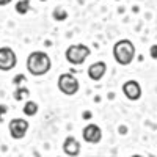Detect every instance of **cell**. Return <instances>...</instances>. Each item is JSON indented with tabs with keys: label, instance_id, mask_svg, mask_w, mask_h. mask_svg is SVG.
Listing matches in <instances>:
<instances>
[{
	"label": "cell",
	"instance_id": "cell-1",
	"mask_svg": "<svg viewBox=\"0 0 157 157\" xmlns=\"http://www.w3.org/2000/svg\"><path fill=\"white\" fill-rule=\"evenodd\" d=\"M52 61L49 55L43 50H35L27 57V71L35 75V77H41L50 71Z\"/></svg>",
	"mask_w": 157,
	"mask_h": 157
},
{
	"label": "cell",
	"instance_id": "cell-18",
	"mask_svg": "<svg viewBox=\"0 0 157 157\" xmlns=\"http://www.w3.org/2000/svg\"><path fill=\"white\" fill-rule=\"evenodd\" d=\"M11 2H13V0H0V6H5V5H8Z\"/></svg>",
	"mask_w": 157,
	"mask_h": 157
},
{
	"label": "cell",
	"instance_id": "cell-8",
	"mask_svg": "<svg viewBox=\"0 0 157 157\" xmlns=\"http://www.w3.org/2000/svg\"><path fill=\"white\" fill-rule=\"evenodd\" d=\"M123 94L129 101H138L141 98V86L137 80H127L123 85Z\"/></svg>",
	"mask_w": 157,
	"mask_h": 157
},
{
	"label": "cell",
	"instance_id": "cell-17",
	"mask_svg": "<svg viewBox=\"0 0 157 157\" xmlns=\"http://www.w3.org/2000/svg\"><path fill=\"white\" fill-rule=\"evenodd\" d=\"M151 58H154V60L157 58V46L155 44L151 47Z\"/></svg>",
	"mask_w": 157,
	"mask_h": 157
},
{
	"label": "cell",
	"instance_id": "cell-2",
	"mask_svg": "<svg viewBox=\"0 0 157 157\" xmlns=\"http://www.w3.org/2000/svg\"><path fill=\"white\" fill-rule=\"evenodd\" d=\"M113 57L115 61L121 66H127L135 58V46L129 39H120L113 46Z\"/></svg>",
	"mask_w": 157,
	"mask_h": 157
},
{
	"label": "cell",
	"instance_id": "cell-14",
	"mask_svg": "<svg viewBox=\"0 0 157 157\" xmlns=\"http://www.w3.org/2000/svg\"><path fill=\"white\" fill-rule=\"evenodd\" d=\"M52 16H54L55 21H64V19H68V11L61 6H57L54 13H52Z\"/></svg>",
	"mask_w": 157,
	"mask_h": 157
},
{
	"label": "cell",
	"instance_id": "cell-5",
	"mask_svg": "<svg viewBox=\"0 0 157 157\" xmlns=\"http://www.w3.org/2000/svg\"><path fill=\"white\" fill-rule=\"evenodd\" d=\"M17 63L16 52L11 47H0V71H11L14 69Z\"/></svg>",
	"mask_w": 157,
	"mask_h": 157
},
{
	"label": "cell",
	"instance_id": "cell-6",
	"mask_svg": "<svg viewBox=\"0 0 157 157\" xmlns=\"http://www.w3.org/2000/svg\"><path fill=\"white\" fill-rule=\"evenodd\" d=\"M8 130H10V135L14 140H21L25 137L29 130V121L22 120V118H13L8 123Z\"/></svg>",
	"mask_w": 157,
	"mask_h": 157
},
{
	"label": "cell",
	"instance_id": "cell-7",
	"mask_svg": "<svg viewBox=\"0 0 157 157\" xmlns=\"http://www.w3.org/2000/svg\"><path fill=\"white\" fill-rule=\"evenodd\" d=\"M82 137L86 143H93V145H96V143H99L102 140V130L98 124H88L85 126V129L82 130Z\"/></svg>",
	"mask_w": 157,
	"mask_h": 157
},
{
	"label": "cell",
	"instance_id": "cell-15",
	"mask_svg": "<svg viewBox=\"0 0 157 157\" xmlns=\"http://www.w3.org/2000/svg\"><path fill=\"white\" fill-rule=\"evenodd\" d=\"M8 113V105H5V104H0V123L3 121V115Z\"/></svg>",
	"mask_w": 157,
	"mask_h": 157
},
{
	"label": "cell",
	"instance_id": "cell-11",
	"mask_svg": "<svg viewBox=\"0 0 157 157\" xmlns=\"http://www.w3.org/2000/svg\"><path fill=\"white\" fill-rule=\"evenodd\" d=\"M30 8H32L30 0H19V2L16 3V13L17 14H27V13L30 11Z\"/></svg>",
	"mask_w": 157,
	"mask_h": 157
},
{
	"label": "cell",
	"instance_id": "cell-4",
	"mask_svg": "<svg viewBox=\"0 0 157 157\" xmlns=\"http://www.w3.org/2000/svg\"><path fill=\"white\" fill-rule=\"evenodd\" d=\"M78 88H80V83H78V80L69 72H64L58 77V90L61 91L63 94L66 96H74Z\"/></svg>",
	"mask_w": 157,
	"mask_h": 157
},
{
	"label": "cell",
	"instance_id": "cell-9",
	"mask_svg": "<svg viewBox=\"0 0 157 157\" xmlns=\"http://www.w3.org/2000/svg\"><path fill=\"white\" fill-rule=\"evenodd\" d=\"M63 151H64V154H68L71 157L78 155L80 154V141H78L75 137H72V135L66 137L64 141H63Z\"/></svg>",
	"mask_w": 157,
	"mask_h": 157
},
{
	"label": "cell",
	"instance_id": "cell-19",
	"mask_svg": "<svg viewBox=\"0 0 157 157\" xmlns=\"http://www.w3.org/2000/svg\"><path fill=\"white\" fill-rule=\"evenodd\" d=\"M39 2H47V0H39Z\"/></svg>",
	"mask_w": 157,
	"mask_h": 157
},
{
	"label": "cell",
	"instance_id": "cell-13",
	"mask_svg": "<svg viewBox=\"0 0 157 157\" xmlns=\"http://www.w3.org/2000/svg\"><path fill=\"white\" fill-rule=\"evenodd\" d=\"M30 96V91H29V88H24V86H19L16 91H14V99L16 101H24V99H27Z\"/></svg>",
	"mask_w": 157,
	"mask_h": 157
},
{
	"label": "cell",
	"instance_id": "cell-16",
	"mask_svg": "<svg viewBox=\"0 0 157 157\" xmlns=\"http://www.w3.org/2000/svg\"><path fill=\"white\" fill-rule=\"evenodd\" d=\"M22 82H25V75L24 74H19V75H16L14 78H13V83L14 85H21Z\"/></svg>",
	"mask_w": 157,
	"mask_h": 157
},
{
	"label": "cell",
	"instance_id": "cell-12",
	"mask_svg": "<svg viewBox=\"0 0 157 157\" xmlns=\"http://www.w3.org/2000/svg\"><path fill=\"white\" fill-rule=\"evenodd\" d=\"M24 113L27 116H35L38 113V104L33 102V101H27L24 105Z\"/></svg>",
	"mask_w": 157,
	"mask_h": 157
},
{
	"label": "cell",
	"instance_id": "cell-3",
	"mask_svg": "<svg viewBox=\"0 0 157 157\" xmlns=\"http://www.w3.org/2000/svg\"><path fill=\"white\" fill-rule=\"evenodd\" d=\"M91 50L88 46L85 44H72L66 49V60L71 63V64H83L85 60L90 57Z\"/></svg>",
	"mask_w": 157,
	"mask_h": 157
},
{
	"label": "cell",
	"instance_id": "cell-10",
	"mask_svg": "<svg viewBox=\"0 0 157 157\" xmlns=\"http://www.w3.org/2000/svg\"><path fill=\"white\" fill-rule=\"evenodd\" d=\"M107 72V64L104 61H96L88 68V77L94 82H99Z\"/></svg>",
	"mask_w": 157,
	"mask_h": 157
}]
</instances>
